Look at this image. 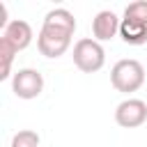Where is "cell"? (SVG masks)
<instances>
[{
	"mask_svg": "<svg viewBox=\"0 0 147 147\" xmlns=\"http://www.w3.org/2000/svg\"><path fill=\"white\" fill-rule=\"evenodd\" d=\"M11 147H39V136L30 129H23L11 138Z\"/></svg>",
	"mask_w": 147,
	"mask_h": 147,
	"instance_id": "11",
	"label": "cell"
},
{
	"mask_svg": "<svg viewBox=\"0 0 147 147\" xmlns=\"http://www.w3.org/2000/svg\"><path fill=\"white\" fill-rule=\"evenodd\" d=\"M147 119V103L140 99H126L115 110V122L122 129H136Z\"/></svg>",
	"mask_w": 147,
	"mask_h": 147,
	"instance_id": "5",
	"label": "cell"
},
{
	"mask_svg": "<svg viewBox=\"0 0 147 147\" xmlns=\"http://www.w3.org/2000/svg\"><path fill=\"white\" fill-rule=\"evenodd\" d=\"M119 34L126 44L131 46H142L147 44V23L133 21V18H122L119 23Z\"/></svg>",
	"mask_w": 147,
	"mask_h": 147,
	"instance_id": "8",
	"label": "cell"
},
{
	"mask_svg": "<svg viewBox=\"0 0 147 147\" xmlns=\"http://www.w3.org/2000/svg\"><path fill=\"white\" fill-rule=\"evenodd\" d=\"M44 25H48V28H57V30H64V32L74 34V30H76V18H74V14H71L69 9L57 7V9H51V11L46 14Z\"/></svg>",
	"mask_w": 147,
	"mask_h": 147,
	"instance_id": "9",
	"label": "cell"
},
{
	"mask_svg": "<svg viewBox=\"0 0 147 147\" xmlns=\"http://www.w3.org/2000/svg\"><path fill=\"white\" fill-rule=\"evenodd\" d=\"M119 18H117V14L115 11H110V9H103V11H99L96 16H94V21H92V32H94V39L96 41H106V39H113L117 32H119Z\"/></svg>",
	"mask_w": 147,
	"mask_h": 147,
	"instance_id": "6",
	"label": "cell"
},
{
	"mask_svg": "<svg viewBox=\"0 0 147 147\" xmlns=\"http://www.w3.org/2000/svg\"><path fill=\"white\" fill-rule=\"evenodd\" d=\"M18 51L5 39V37H0V80H5L7 76H9V69H11V60H14V55H16Z\"/></svg>",
	"mask_w": 147,
	"mask_h": 147,
	"instance_id": "10",
	"label": "cell"
},
{
	"mask_svg": "<svg viewBox=\"0 0 147 147\" xmlns=\"http://www.w3.org/2000/svg\"><path fill=\"white\" fill-rule=\"evenodd\" d=\"M110 83L117 92H136L145 83V67L133 57L119 60L110 71Z\"/></svg>",
	"mask_w": 147,
	"mask_h": 147,
	"instance_id": "1",
	"label": "cell"
},
{
	"mask_svg": "<svg viewBox=\"0 0 147 147\" xmlns=\"http://www.w3.org/2000/svg\"><path fill=\"white\" fill-rule=\"evenodd\" d=\"M69 44H71V34L69 32L41 25V32L37 37V46H39L41 55H46V57H60V55L67 53Z\"/></svg>",
	"mask_w": 147,
	"mask_h": 147,
	"instance_id": "3",
	"label": "cell"
},
{
	"mask_svg": "<svg viewBox=\"0 0 147 147\" xmlns=\"http://www.w3.org/2000/svg\"><path fill=\"white\" fill-rule=\"evenodd\" d=\"M124 18H133V21H142L147 23V0H136L124 9Z\"/></svg>",
	"mask_w": 147,
	"mask_h": 147,
	"instance_id": "12",
	"label": "cell"
},
{
	"mask_svg": "<svg viewBox=\"0 0 147 147\" xmlns=\"http://www.w3.org/2000/svg\"><path fill=\"white\" fill-rule=\"evenodd\" d=\"M106 62V51L96 39H78L74 46V64L83 71V74H94L103 67Z\"/></svg>",
	"mask_w": 147,
	"mask_h": 147,
	"instance_id": "2",
	"label": "cell"
},
{
	"mask_svg": "<svg viewBox=\"0 0 147 147\" xmlns=\"http://www.w3.org/2000/svg\"><path fill=\"white\" fill-rule=\"evenodd\" d=\"M2 37H5L16 51H23V48H28L30 41H32V28H30L28 21L16 18V21H11V23L2 30Z\"/></svg>",
	"mask_w": 147,
	"mask_h": 147,
	"instance_id": "7",
	"label": "cell"
},
{
	"mask_svg": "<svg viewBox=\"0 0 147 147\" xmlns=\"http://www.w3.org/2000/svg\"><path fill=\"white\" fill-rule=\"evenodd\" d=\"M11 90L18 99H34L44 90V76L37 69H18L14 74Z\"/></svg>",
	"mask_w": 147,
	"mask_h": 147,
	"instance_id": "4",
	"label": "cell"
}]
</instances>
